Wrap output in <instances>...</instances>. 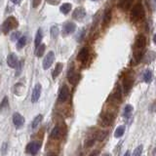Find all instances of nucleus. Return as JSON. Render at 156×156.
Listing matches in <instances>:
<instances>
[{"mask_svg":"<svg viewBox=\"0 0 156 156\" xmlns=\"http://www.w3.org/2000/svg\"><path fill=\"white\" fill-rule=\"evenodd\" d=\"M19 26V22L18 20L15 17H8L5 21L3 22L2 26H1V30L4 34L9 33L11 30L15 29Z\"/></svg>","mask_w":156,"mask_h":156,"instance_id":"obj_1","label":"nucleus"},{"mask_svg":"<svg viewBox=\"0 0 156 156\" xmlns=\"http://www.w3.org/2000/svg\"><path fill=\"white\" fill-rule=\"evenodd\" d=\"M144 15V10L143 7V4L140 2H138L136 4H135V6L133 7L131 11V18L133 21H139L140 19H141Z\"/></svg>","mask_w":156,"mask_h":156,"instance_id":"obj_2","label":"nucleus"},{"mask_svg":"<svg viewBox=\"0 0 156 156\" xmlns=\"http://www.w3.org/2000/svg\"><path fill=\"white\" fill-rule=\"evenodd\" d=\"M41 147V143L40 141H31V143H29L27 146V153H28L29 155H36L37 152L39 151Z\"/></svg>","mask_w":156,"mask_h":156,"instance_id":"obj_3","label":"nucleus"},{"mask_svg":"<svg viewBox=\"0 0 156 156\" xmlns=\"http://www.w3.org/2000/svg\"><path fill=\"white\" fill-rule=\"evenodd\" d=\"M114 121V114L110 113V112H105L102 113L101 116V125L102 127H108L112 124Z\"/></svg>","mask_w":156,"mask_h":156,"instance_id":"obj_4","label":"nucleus"},{"mask_svg":"<svg viewBox=\"0 0 156 156\" xmlns=\"http://www.w3.org/2000/svg\"><path fill=\"white\" fill-rule=\"evenodd\" d=\"M146 39L144 34H139L135 41V51H141L145 47Z\"/></svg>","mask_w":156,"mask_h":156,"instance_id":"obj_5","label":"nucleus"},{"mask_svg":"<svg viewBox=\"0 0 156 156\" xmlns=\"http://www.w3.org/2000/svg\"><path fill=\"white\" fill-rule=\"evenodd\" d=\"M54 61H55V54H54L53 51H50L49 52L46 57L44 58V60H43V68L44 69H48V68H50V66L53 65V62Z\"/></svg>","mask_w":156,"mask_h":156,"instance_id":"obj_6","label":"nucleus"},{"mask_svg":"<svg viewBox=\"0 0 156 156\" xmlns=\"http://www.w3.org/2000/svg\"><path fill=\"white\" fill-rule=\"evenodd\" d=\"M68 97H69V89L66 85H63L61 90L60 93H58V101L60 102H65L67 101Z\"/></svg>","mask_w":156,"mask_h":156,"instance_id":"obj_7","label":"nucleus"},{"mask_svg":"<svg viewBox=\"0 0 156 156\" xmlns=\"http://www.w3.org/2000/svg\"><path fill=\"white\" fill-rule=\"evenodd\" d=\"M79 78H80V75L77 74V73H75L74 67L71 66L69 69H68V72H67L68 81H69L71 84H76V83L78 82V80H79Z\"/></svg>","mask_w":156,"mask_h":156,"instance_id":"obj_8","label":"nucleus"},{"mask_svg":"<svg viewBox=\"0 0 156 156\" xmlns=\"http://www.w3.org/2000/svg\"><path fill=\"white\" fill-rule=\"evenodd\" d=\"M13 123L16 128H21V127L24 124L23 116L21 113H19V112H15L13 115Z\"/></svg>","mask_w":156,"mask_h":156,"instance_id":"obj_9","label":"nucleus"},{"mask_svg":"<svg viewBox=\"0 0 156 156\" xmlns=\"http://www.w3.org/2000/svg\"><path fill=\"white\" fill-rule=\"evenodd\" d=\"M41 90H42V87H41V84H39V83L34 86L32 94H31V101L32 102L38 101L39 98H40V95H41Z\"/></svg>","mask_w":156,"mask_h":156,"instance_id":"obj_10","label":"nucleus"},{"mask_svg":"<svg viewBox=\"0 0 156 156\" xmlns=\"http://www.w3.org/2000/svg\"><path fill=\"white\" fill-rule=\"evenodd\" d=\"M7 63L11 68H17V66H19V61H18V57L16 54L11 53L10 55H8Z\"/></svg>","mask_w":156,"mask_h":156,"instance_id":"obj_11","label":"nucleus"},{"mask_svg":"<svg viewBox=\"0 0 156 156\" xmlns=\"http://www.w3.org/2000/svg\"><path fill=\"white\" fill-rule=\"evenodd\" d=\"M76 29V24L74 23H71V22H68L66 23L65 26H63L62 28V33H63V36H66L68 34H70L72 32H74Z\"/></svg>","mask_w":156,"mask_h":156,"instance_id":"obj_12","label":"nucleus"},{"mask_svg":"<svg viewBox=\"0 0 156 156\" xmlns=\"http://www.w3.org/2000/svg\"><path fill=\"white\" fill-rule=\"evenodd\" d=\"M133 84H134V79L133 77L131 75H127L124 80H123V88H124V92L125 93H128L131 89L132 87H133Z\"/></svg>","mask_w":156,"mask_h":156,"instance_id":"obj_13","label":"nucleus"},{"mask_svg":"<svg viewBox=\"0 0 156 156\" xmlns=\"http://www.w3.org/2000/svg\"><path fill=\"white\" fill-rule=\"evenodd\" d=\"M88 57H89V48H88V47H83L81 50L79 51V53H78L77 60L82 62H85L88 60Z\"/></svg>","mask_w":156,"mask_h":156,"instance_id":"obj_14","label":"nucleus"},{"mask_svg":"<svg viewBox=\"0 0 156 156\" xmlns=\"http://www.w3.org/2000/svg\"><path fill=\"white\" fill-rule=\"evenodd\" d=\"M85 16H86V11H85V9L82 7L76 8L72 13V18L74 20H78V21L82 20Z\"/></svg>","mask_w":156,"mask_h":156,"instance_id":"obj_15","label":"nucleus"},{"mask_svg":"<svg viewBox=\"0 0 156 156\" xmlns=\"http://www.w3.org/2000/svg\"><path fill=\"white\" fill-rule=\"evenodd\" d=\"M111 18H112L111 11L109 9H106L105 14H104V18H102V27H105L108 26V23L111 21Z\"/></svg>","mask_w":156,"mask_h":156,"instance_id":"obj_16","label":"nucleus"},{"mask_svg":"<svg viewBox=\"0 0 156 156\" xmlns=\"http://www.w3.org/2000/svg\"><path fill=\"white\" fill-rule=\"evenodd\" d=\"M134 0H119L118 2V8H120L121 10H123V11H126V10H128L132 3H133Z\"/></svg>","mask_w":156,"mask_h":156,"instance_id":"obj_17","label":"nucleus"},{"mask_svg":"<svg viewBox=\"0 0 156 156\" xmlns=\"http://www.w3.org/2000/svg\"><path fill=\"white\" fill-rule=\"evenodd\" d=\"M50 136L52 139L54 140H58V139H60L61 136H62V130L61 128L58 126H56V127H54L52 132H51V135Z\"/></svg>","mask_w":156,"mask_h":156,"instance_id":"obj_18","label":"nucleus"},{"mask_svg":"<svg viewBox=\"0 0 156 156\" xmlns=\"http://www.w3.org/2000/svg\"><path fill=\"white\" fill-rule=\"evenodd\" d=\"M62 67H63V65L62 62H58L57 65H56V67H55V69H54L53 71V79H56V78L61 74V72L62 70Z\"/></svg>","mask_w":156,"mask_h":156,"instance_id":"obj_19","label":"nucleus"},{"mask_svg":"<svg viewBox=\"0 0 156 156\" xmlns=\"http://www.w3.org/2000/svg\"><path fill=\"white\" fill-rule=\"evenodd\" d=\"M42 37H43V34H42V29L39 28L37 30V33H36V36H35V40H34V44H35V47L37 48L39 45L41 44V41H42Z\"/></svg>","mask_w":156,"mask_h":156,"instance_id":"obj_20","label":"nucleus"},{"mask_svg":"<svg viewBox=\"0 0 156 156\" xmlns=\"http://www.w3.org/2000/svg\"><path fill=\"white\" fill-rule=\"evenodd\" d=\"M124 133H125V126H123V125L118 126L114 132V136L115 138H120V136L124 135Z\"/></svg>","mask_w":156,"mask_h":156,"instance_id":"obj_21","label":"nucleus"},{"mask_svg":"<svg viewBox=\"0 0 156 156\" xmlns=\"http://www.w3.org/2000/svg\"><path fill=\"white\" fill-rule=\"evenodd\" d=\"M43 119V116L41 114H38L35 118L33 119L32 121V123H31V127H32V129H36L37 127L39 126V124L41 123V121Z\"/></svg>","mask_w":156,"mask_h":156,"instance_id":"obj_22","label":"nucleus"},{"mask_svg":"<svg viewBox=\"0 0 156 156\" xmlns=\"http://www.w3.org/2000/svg\"><path fill=\"white\" fill-rule=\"evenodd\" d=\"M61 12L63 14V15H66L70 12V10H71V4L70 3H65V4H62L61 8Z\"/></svg>","mask_w":156,"mask_h":156,"instance_id":"obj_23","label":"nucleus"},{"mask_svg":"<svg viewBox=\"0 0 156 156\" xmlns=\"http://www.w3.org/2000/svg\"><path fill=\"white\" fill-rule=\"evenodd\" d=\"M144 80L145 83H150L152 81V71L149 69L145 70L144 73Z\"/></svg>","mask_w":156,"mask_h":156,"instance_id":"obj_24","label":"nucleus"},{"mask_svg":"<svg viewBox=\"0 0 156 156\" xmlns=\"http://www.w3.org/2000/svg\"><path fill=\"white\" fill-rule=\"evenodd\" d=\"M27 36L26 35H23V36H21V38L19 39L18 40V42H17V46H18V48L19 49H22V48H23L24 46L27 45Z\"/></svg>","mask_w":156,"mask_h":156,"instance_id":"obj_25","label":"nucleus"},{"mask_svg":"<svg viewBox=\"0 0 156 156\" xmlns=\"http://www.w3.org/2000/svg\"><path fill=\"white\" fill-rule=\"evenodd\" d=\"M45 49H46V46L45 44H40L37 48H36V56L38 58H40L43 56L44 52H45Z\"/></svg>","mask_w":156,"mask_h":156,"instance_id":"obj_26","label":"nucleus"},{"mask_svg":"<svg viewBox=\"0 0 156 156\" xmlns=\"http://www.w3.org/2000/svg\"><path fill=\"white\" fill-rule=\"evenodd\" d=\"M50 33H51V36L52 38L56 39L58 36V33H60V30H58V27L57 26H54L51 27V30H50Z\"/></svg>","mask_w":156,"mask_h":156,"instance_id":"obj_27","label":"nucleus"},{"mask_svg":"<svg viewBox=\"0 0 156 156\" xmlns=\"http://www.w3.org/2000/svg\"><path fill=\"white\" fill-rule=\"evenodd\" d=\"M133 110H134V107L132 106L131 105H127L126 106H125V109H124V115L126 116V117H129L131 114H132V112H133Z\"/></svg>","mask_w":156,"mask_h":156,"instance_id":"obj_28","label":"nucleus"},{"mask_svg":"<svg viewBox=\"0 0 156 156\" xmlns=\"http://www.w3.org/2000/svg\"><path fill=\"white\" fill-rule=\"evenodd\" d=\"M143 149H144V146L143 145H139V146H136V147L135 148L134 150V152H133V155L132 156H140L141 153H143Z\"/></svg>","mask_w":156,"mask_h":156,"instance_id":"obj_29","label":"nucleus"},{"mask_svg":"<svg viewBox=\"0 0 156 156\" xmlns=\"http://www.w3.org/2000/svg\"><path fill=\"white\" fill-rule=\"evenodd\" d=\"M9 105V101H8V98L7 97H4V99L2 101V102L0 104V111H2L4 108H6V107Z\"/></svg>","mask_w":156,"mask_h":156,"instance_id":"obj_30","label":"nucleus"},{"mask_svg":"<svg viewBox=\"0 0 156 156\" xmlns=\"http://www.w3.org/2000/svg\"><path fill=\"white\" fill-rule=\"evenodd\" d=\"M107 136V132L106 131H101L99 134H98V136H97V138H98V140H104L105 138Z\"/></svg>","mask_w":156,"mask_h":156,"instance_id":"obj_31","label":"nucleus"},{"mask_svg":"<svg viewBox=\"0 0 156 156\" xmlns=\"http://www.w3.org/2000/svg\"><path fill=\"white\" fill-rule=\"evenodd\" d=\"M20 35H21V33H20L19 31H16V32H13L12 35H11V40L12 41H18L20 38Z\"/></svg>","mask_w":156,"mask_h":156,"instance_id":"obj_32","label":"nucleus"},{"mask_svg":"<svg viewBox=\"0 0 156 156\" xmlns=\"http://www.w3.org/2000/svg\"><path fill=\"white\" fill-rule=\"evenodd\" d=\"M42 0H31V3H32V7L33 8H37L39 5H40Z\"/></svg>","mask_w":156,"mask_h":156,"instance_id":"obj_33","label":"nucleus"},{"mask_svg":"<svg viewBox=\"0 0 156 156\" xmlns=\"http://www.w3.org/2000/svg\"><path fill=\"white\" fill-rule=\"evenodd\" d=\"M47 3L51 4V5H58L61 2V0H46Z\"/></svg>","mask_w":156,"mask_h":156,"instance_id":"obj_34","label":"nucleus"},{"mask_svg":"<svg viewBox=\"0 0 156 156\" xmlns=\"http://www.w3.org/2000/svg\"><path fill=\"white\" fill-rule=\"evenodd\" d=\"M151 106H152V107H150V108H149V109H150V111H151V112H154V111L156 110V101H154Z\"/></svg>","mask_w":156,"mask_h":156,"instance_id":"obj_35","label":"nucleus"},{"mask_svg":"<svg viewBox=\"0 0 156 156\" xmlns=\"http://www.w3.org/2000/svg\"><path fill=\"white\" fill-rule=\"evenodd\" d=\"M99 153H100V151H99V150H94L89 156H98V155H99Z\"/></svg>","mask_w":156,"mask_h":156,"instance_id":"obj_36","label":"nucleus"},{"mask_svg":"<svg viewBox=\"0 0 156 156\" xmlns=\"http://www.w3.org/2000/svg\"><path fill=\"white\" fill-rule=\"evenodd\" d=\"M11 1H12L14 4H16V5H20V4H21V2L23 1V0H11Z\"/></svg>","mask_w":156,"mask_h":156,"instance_id":"obj_37","label":"nucleus"},{"mask_svg":"<svg viewBox=\"0 0 156 156\" xmlns=\"http://www.w3.org/2000/svg\"><path fill=\"white\" fill-rule=\"evenodd\" d=\"M46 156H58L56 153H54V152H49Z\"/></svg>","mask_w":156,"mask_h":156,"instance_id":"obj_38","label":"nucleus"},{"mask_svg":"<svg viewBox=\"0 0 156 156\" xmlns=\"http://www.w3.org/2000/svg\"><path fill=\"white\" fill-rule=\"evenodd\" d=\"M153 41H154V44L156 45V33L154 34V36H153Z\"/></svg>","mask_w":156,"mask_h":156,"instance_id":"obj_39","label":"nucleus"},{"mask_svg":"<svg viewBox=\"0 0 156 156\" xmlns=\"http://www.w3.org/2000/svg\"><path fill=\"white\" fill-rule=\"evenodd\" d=\"M124 156H131V155H130V151H127V152L124 154Z\"/></svg>","mask_w":156,"mask_h":156,"instance_id":"obj_40","label":"nucleus"},{"mask_svg":"<svg viewBox=\"0 0 156 156\" xmlns=\"http://www.w3.org/2000/svg\"><path fill=\"white\" fill-rule=\"evenodd\" d=\"M104 156H109V155H108V154H105Z\"/></svg>","mask_w":156,"mask_h":156,"instance_id":"obj_41","label":"nucleus"},{"mask_svg":"<svg viewBox=\"0 0 156 156\" xmlns=\"http://www.w3.org/2000/svg\"><path fill=\"white\" fill-rule=\"evenodd\" d=\"M76 1H82V0H76Z\"/></svg>","mask_w":156,"mask_h":156,"instance_id":"obj_42","label":"nucleus"},{"mask_svg":"<svg viewBox=\"0 0 156 156\" xmlns=\"http://www.w3.org/2000/svg\"><path fill=\"white\" fill-rule=\"evenodd\" d=\"M92 1H98V0H92Z\"/></svg>","mask_w":156,"mask_h":156,"instance_id":"obj_43","label":"nucleus"}]
</instances>
